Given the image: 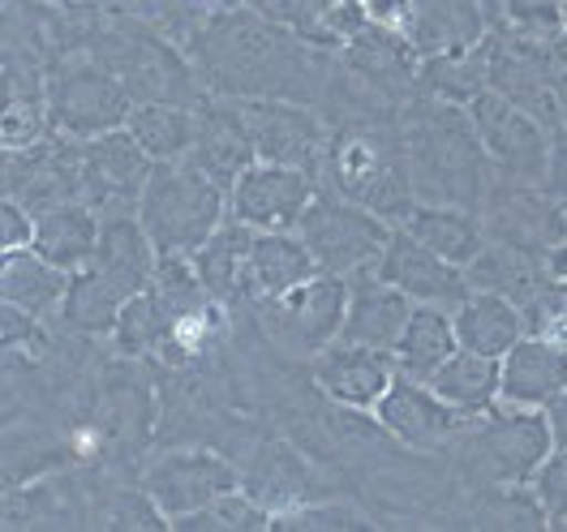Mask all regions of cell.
<instances>
[{"label":"cell","instance_id":"1","mask_svg":"<svg viewBox=\"0 0 567 532\" xmlns=\"http://www.w3.org/2000/svg\"><path fill=\"white\" fill-rule=\"evenodd\" d=\"M327 48L254 13L249 4L219 9L185 39V56L215 100H297L319 104L331 82Z\"/></svg>","mask_w":567,"mask_h":532},{"label":"cell","instance_id":"2","mask_svg":"<svg viewBox=\"0 0 567 532\" xmlns=\"http://www.w3.org/2000/svg\"><path fill=\"white\" fill-rule=\"evenodd\" d=\"M400 129H404V146H409L417 202H456V207L482 211L498 177L477 129H473L468 107L422 95L404 107Z\"/></svg>","mask_w":567,"mask_h":532},{"label":"cell","instance_id":"3","mask_svg":"<svg viewBox=\"0 0 567 532\" xmlns=\"http://www.w3.org/2000/svg\"><path fill=\"white\" fill-rule=\"evenodd\" d=\"M322 177L331 194L361 202L388 223H400L417 207L400 121H340L322 155Z\"/></svg>","mask_w":567,"mask_h":532},{"label":"cell","instance_id":"4","mask_svg":"<svg viewBox=\"0 0 567 532\" xmlns=\"http://www.w3.org/2000/svg\"><path fill=\"white\" fill-rule=\"evenodd\" d=\"M233 215L228 189L207 177L189 155L151 164V177L138 194V219L159 253H198Z\"/></svg>","mask_w":567,"mask_h":532},{"label":"cell","instance_id":"5","mask_svg":"<svg viewBox=\"0 0 567 532\" xmlns=\"http://www.w3.org/2000/svg\"><path fill=\"white\" fill-rule=\"evenodd\" d=\"M43 100L52 129L65 138H100L107 129H121L134 112V95L121 82V73L107 65L91 48H70L56 52L43 70Z\"/></svg>","mask_w":567,"mask_h":532},{"label":"cell","instance_id":"6","mask_svg":"<svg viewBox=\"0 0 567 532\" xmlns=\"http://www.w3.org/2000/svg\"><path fill=\"white\" fill-rule=\"evenodd\" d=\"M461 442L464 468L486 486H529L533 472L559 447L546 408H520L503 399L464 429Z\"/></svg>","mask_w":567,"mask_h":532},{"label":"cell","instance_id":"7","mask_svg":"<svg viewBox=\"0 0 567 532\" xmlns=\"http://www.w3.org/2000/svg\"><path fill=\"white\" fill-rule=\"evenodd\" d=\"M91 52H100L112 70L121 73V82L130 86L134 104H203L198 100V73L189 65V56H177V48L168 39H159L142 22H116L86 43Z\"/></svg>","mask_w":567,"mask_h":532},{"label":"cell","instance_id":"8","mask_svg":"<svg viewBox=\"0 0 567 532\" xmlns=\"http://www.w3.org/2000/svg\"><path fill=\"white\" fill-rule=\"evenodd\" d=\"M267 340L288 356H319L331 348L344 331L349 314V275H331L319 271L315 280L297 284L280 296H262L254 301Z\"/></svg>","mask_w":567,"mask_h":532},{"label":"cell","instance_id":"9","mask_svg":"<svg viewBox=\"0 0 567 532\" xmlns=\"http://www.w3.org/2000/svg\"><path fill=\"white\" fill-rule=\"evenodd\" d=\"M391 228L395 223H388L383 215L365 211L361 202H349L331 189L319 194L297 223L319 271H331V275H357V271L379 267V258L391 241Z\"/></svg>","mask_w":567,"mask_h":532},{"label":"cell","instance_id":"10","mask_svg":"<svg viewBox=\"0 0 567 532\" xmlns=\"http://www.w3.org/2000/svg\"><path fill=\"white\" fill-rule=\"evenodd\" d=\"M237 125L246 129L258 159L267 164H292L306 173H322V155L331 143V129L319 116V104L297 100H224Z\"/></svg>","mask_w":567,"mask_h":532},{"label":"cell","instance_id":"11","mask_svg":"<svg viewBox=\"0 0 567 532\" xmlns=\"http://www.w3.org/2000/svg\"><path fill=\"white\" fill-rule=\"evenodd\" d=\"M468 116H473V129L486 146L498 180H516V185H542L546 180L555 129H546L533 112L512 104L498 91L477 95L468 104Z\"/></svg>","mask_w":567,"mask_h":532},{"label":"cell","instance_id":"12","mask_svg":"<svg viewBox=\"0 0 567 532\" xmlns=\"http://www.w3.org/2000/svg\"><path fill=\"white\" fill-rule=\"evenodd\" d=\"M4 198L35 215L82 198V143L52 129L27 150H4Z\"/></svg>","mask_w":567,"mask_h":532},{"label":"cell","instance_id":"13","mask_svg":"<svg viewBox=\"0 0 567 532\" xmlns=\"http://www.w3.org/2000/svg\"><path fill=\"white\" fill-rule=\"evenodd\" d=\"M142 490L168 515V529H173V520H181V515L207 507L219 494L241 490V468L228 463L224 456H215V451H203V447H194V451H168V456L146 463Z\"/></svg>","mask_w":567,"mask_h":532},{"label":"cell","instance_id":"14","mask_svg":"<svg viewBox=\"0 0 567 532\" xmlns=\"http://www.w3.org/2000/svg\"><path fill=\"white\" fill-rule=\"evenodd\" d=\"M319 198L315 173L292 168V164H267L258 159L241 173V180L228 189L233 219L249 223L254 232H297L301 215Z\"/></svg>","mask_w":567,"mask_h":532},{"label":"cell","instance_id":"15","mask_svg":"<svg viewBox=\"0 0 567 532\" xmlns=\"http://www.w3.org/2000/svg\"><path fill=\"white\" fill-rule=\"evenodd\" d=\"M374 421L388 429L395 442L413 447V451H439L447 442H461V434L477 417H468L461 408H452L439 390L422 383V378H409V374H395L391 390L379 399L374 408Z\"/></svg>","mask_w":567,"mask_h":532},{"label":"cell","instance_id":"16","mask_svg":"<svg viewBox=\"0 0 567 532\" xmlns=\"http://www.w3.org/2000/svg\"><path fill=\"white\" fill-rule=\"evenodd\" d=\"M151 155L130 134V125L82 143V198L100 215L138 211V194L151 177Z\"/></svg>","mask_w":567,"mask_h":532},{"label":"cell","instance_id":"17","mask_svg":"<svg viewBox=\"0 0 567 532\" xmlns=\"http://www.w3.org/2000/svg\"><path fill=\"white\" fill-rule=\"evenodd\" d=\"M388 284H395L404 296H413L417 305H439V310H456L464 296L473 292L464 267L447 262L443 253H434L430 246H422L409 228H391V241L374 267Z\"/></svg>","mask_w":567,"mask_h":532},{"label":"cell","instance_id":"18","mask_svg":"<svg viewBox=\"0 0 567 532\" xmlns=\"http://www.w3.org/2000/svg\"><path fill=\"white\" fill-rule=\"evenodd\" d=\"M395 356L379 353V348H365V344H349V340H336L331 348H322L315 356V383L319 390L349 408V413H374L379 399L395 383Z\"/></svg>","mask_w":567,"mask_h":532},{"label":"cell","instance_id":"19","mask_svg":"<svg viewBox=\"0 0 567 532\" xmlns=\"http://www.w3.org/2000/svg\"><path fill=\"white\" fill-rule=\"evenodd\" d=\"M413 296H404L395 284H388L374 267L349 275V314H344V331L340 340L349 344H365L379 353H395L404 326L413 319Z\"/></svg>","mask_w":567,"mask_h":532},{"label":"cell","instance_id":"20","mask_svg":"<svg viewBox=\"0 0 567 532\" xmlns=\"http://www.w3.org/2000/svg\"><path fill=\"white\" fill-rule=\"evenodd\" d=\"M567 390V344L546 335H525L503 356V404L546 408Z\"/></svg>","mask_w":567,"mask_h":532},{"label":"cell","instance_id":"21","mask_svg":"<svg viewBox=\"0 0 567 532\" xmlns=\"http://www.w3.org/2000/svg\"><path fill=\"white\" fill-rule=\"evenodd\" d=\"M491 61H495V35L464 43V48H443V52H425L417 65V86L430 100L468 107L477 95L491 91Z\"/></svg>","mask_w":567,"mask_h":532},{"label":"cell","instance_id":"22","mask_svg":"<svg viewBox=\"0 0 567 532\" xmlns=\"http://www.w3.org/2000/svg\"><path fill=\"white\" fill-rule=\"evenodd\" d=\"M100 232H104V215L95 211L86 198L61 202L52 211H43L35 219V253L48 258L52 267L78 275L82 267H91L95 249H100Z\"/></svg>","mask_w":567,"mask_h":532},{"label":"cell","instance_id":"23","mask_svg":"<svg viewBox=\"0 0 567 532\" xmlns=\"http://www.w3.org/2000/svg\"><path fill=\"white\" fill-rule=\"evenodd\" d=\"M456 319V335H461V348L482 356H503L512 353L525 335H529V322H525V310L498 292H468L461 305L452 310Z\"/></svg>","mask_w":567,"mask_h":532},{"label":"cell","instance_id":"24","mask_svg":"<svg viewBox=\"0 0 567 532\" xmlns=\"http://www.w3.org/2000/svg\"><path fill=\"white\" fill-rule=\"evenodd\" d=\"M400 228H409L422 246L443 253L456 267H468L486 249V241H491L482 211L456 207V202H417L413 211L400 219Z\"/></svg>","mask_w":567,"mask_h":532},{"label":"cell","instance_id":"25","mask_svg":"<svg viewBox=\"0 0 567 532\" xmlns=\"http://www.w3.org/2000/svg\"><path fill=\"white\" fill-rule=\"evenodd\" d=\"M189 159L215 177L224 189H233L246 168L258 164V150L246 138V129L237 125V116L228 112L224 100H212V104L198 107V138L189 146Z\"/></svg>","mask_w":567,"mask_h":532},{"label":"cell","instance_id":"26","mask_svg":"<svg viewBox=\"0 0 567 532\" xmlns=\"http://www.w3.org/2000/svg\"><path fill=\"white\" fill-rule=\"evenodd\" d=\"M464 275H468V284L477 288V292H498V296L516 301L520 310L529 305L542 288L550 284L546 280V267H542V253L507 246V241H495V237L464 267Z\"/></svg>","mask_w":567,"mask_h":532},{"label":"cell","instance_id":"27","mask_svg":"<svg viewBox=\"0 0 567 532\" xmlns=\"http://www.w3.org/2000/svg\"><path fill=\"white\" fill-rule=\"evenodd\" d=\"M319 262L310 246L301 241V232H258L254 249H249V296H280L292 292L297 284L315 280Z\"/></svg>","mask_w":567,"mask_h":532},{"label":"cell","instance_id":"28","mask_svg":"<svg viewBox=\"0 0 567 532\" xmlns=\"http://www.w3.org/2000/svg\"><path fill=\"white\" fill-rule=\"evenodd\" d=\"M430 387L439 390L452 408L468 413V417H486L503 399V361L456 348L430 374Z\"/></svg>","mask_w":567,"mask_h":532},{"label":"cell","instance_id":"29","mask_svg":"<svg viewBox=\"0 0 567 532\" xmlns=\"http://www.w3.org/2000/svg\"><path fill=\"white\" fill-rule=\"evenodd\" d=\"M0 292H4V301L31 310L35 319H52L65 305L70 271L52 267L35 249H13V253H4V267H0Z\"/></svg>","mask_w":567,"mask_h":532},{"label":"cell","instance_id":"30","mask_svg":"<svg viewBox=\"0 0 567 532\" xmlns=\"http://www.w3.org/2000/svg\"><path fill=\"white\" fill-rule=\"evenodd\" d=\"M254 228L241 219H224L207 246L194 253V267L203 275V284L215 301H233V296H249V249H254Z\"/></svg>","mask_w":567,"mask_h":532},{"label":"cell","instance_id":"31","mask_svg":"<svg viewBox=\"0 0 567 532\" xmlns=\"http://www.w3.org/2000/svg\"><path fill=\"white\" fill-rule=\"evenodd\" d=\"M461 348V335H456V319L452 310H439V305H413V319L404 326L400 344H395V369L409 374V378H422L430 383V374L447 361V356Z\"/></svg>","mask_w":567,"mask_h":532},{"label":"cell","instance_id":"32","mask_svg":"<svg viewBox=\"0 0 567 532\" xmlns=\"http://www.w3.org/2000/svg\"><path fill=\"white\" fill-rule=\"evenodd\" d=\"M198 107L203 104H168V100H155V104H138L130 112V134L142 143V150L159 164V159H185L189 146L198 138Z\"/></svg>","mask_w":567,"mask_h":532},{"label":"cell","instance_id":"33","mask_svg":"<svg viewBox=\"0 0 567 532\" xmlns=\"http://www.w3.org/2000/svg\"><path fill=\"white\" fill-rule=\"evenodd\" d=\"M125 301L130 296L112 284L104 271L82 267L78 275H70V292H65V305H61L56 319H65V326L82 331V335H112Z\"/></svg>","mask_w":567,"mask_h":532},{"label":"cell","instance_id":"34","mask_svg":"<svg viewBox=\"0 0 567 532\" xmlns=\"http://www.w3.org/2000/svg\"><path fill=\"white\" fill-rule=\"evenodd\" d=\"M306 486H310V472L306 463L297 460L288 447H262L254 463L241 472V490L254 494L267 511H284L292 502H306Z\"/></svg>","mask_w":567,"mask_h":532},{"label":"cell","instance_id":"35","mask_svg":"<svg viewBox=\"0 0 567 532\" xmlns=\"http://www.w3.org/2000/svg\"><path fill=\"white\" fill-rule=\"evenodd\" d=\"M168 326H173V310L159 301L155 288H142L125 301L121 319L112 326V344L121 356H151L164 348Z\"/></svg>","mask_w":567,"mask_h":532},{"label":"cell","instance_id":"36","mask_svg":"<svg viewBox=\"0 0 567 532\" xmlns=\"http://www.w3.org/2000/svg\"><path fill=\"white\" fill-rule=\"evenodd\" d=\"M228 335V322H224V301H203L198 310H185V314H173V326H168V340L159 353L168 356L173 365H194L203 356L219 353Z\"/></svg>","mask_w":567,"mask_h":532},{"label":"cell","instance_id":"37","mask_svg":"<svg viewBox=\"0 0 567 532\" xmlns=\"http://www.w3.org/2000/svg\"><path fill=\"white\" fill-rule=\"evenodd\" d=\"M177 532H258V529H271V511L258 502L246 490H233V494H219L215 502L189 511L173 520Z\"/></svg>","mask_w":567,"mask_h":532},{"label":"cell","instance_id":"38","mask_svg":"<svg viewBox=\"0 0 567 532\" xmlns=\"http://www.w3.org/2000/svg\"><path fill=\"white\" fill-rule=\"evenodd\" d=\"M473 524L477 529H546V515L529 486H486V494L473 502Z\"/></svg>","mask_w":567,"mask_h":532},{"label":"cell","instance_id":"39","mask_svg":"<svg viewBox=\"0 0 567 532\" xmlns=\"http://www.w3.org/2000/svg\"><path fill=\"white\" fill-rule=\"evenodd\" d=\"M271 529L280 532H353L374 529L370 515L353 502H292L284 511H271Z\"/></svg>","mask_w":567,"mask_h":532},{"label":"cell","instance_id":"40","mask_svg":"<svg viewBox=\"0 0 567 532\" xmlns=\"http://www.w3.org/2000/svg\"><path fill=\"white\" fill-rule=\"evenodd\" d=\"M48 134H52V116L43 95H4V125H0L4 150H27Z\"/></svg>","mask_w":567,"mask_h":532},{"label":"cell","instance_id":"41","mask_svg":"<svg viewBox=\"0 0 567 532\" xmlns=\"http://www.w3.org/2000/svg\"><path fill=\"white\" fill-rule=\"evenodd\" d=\"M529 490L546 515V529H567V447L550 451V460L533 472Z\"/></svg>","mask_w":567,"mask_h":532},{"label":"cell","instance_id":"42","mask_svg":"<svg viewBox=\"0 0 567 532\" xmlns=\"http://www.w3.org/2000/svg\"><path fill=\"white\" fill-rule=\"evenodd\" d=\"M249 4L254 13H262V18H271V22H280L288 31H297V35H306L310 43H319V0H241Z\"/></svg>","mask_w":567,"mask_h":532},{"label":"cell","instance_id":"43","mask_svg":"<svg viewBox=\"0 0 567 532\" xmlns=\"http://www.w3.org/2000/svg\"><path fill=\"white\" fill-rule=\"evenodd\" d=\"M365 13L374 27L404 39H417V27H422V0H365Z\"/></svg>","mask_w":567,"mask_h":532},{"label":"cell","instance_id":"44","mask_svg":"<svg viewBox=\"0 0 567 532\" xmlns=\"http://www.w3.org/2000/svg\"><path fill=\"white\" fill-rule=\"evenodd\" d=\"M0 331H4L9 353H31L43 344V319H35L31 310H22L13 301H4V310H0Z\"/></svg>","mask_w":567,"mask_h":532},{"label":"cell","instance_id":"45","mask_svg":"<svg viewBox=\"0 0 567 532\" xmlns=\"http://www.w3.org/2000/svg\"><path fill=\"white\" fill-rule=\"evenodd\" d=\"M35 219H39L35 211H27V207L13 202V198L0 202V246H4V253L35 246Z\"/></svg>","mask_w":567,"mask_h":532},{"label":"cell","instance_id":"46","mask_svg":"<svg viewBox=\"0 0 567 532\" xmlns=\"http://www.w3.org/2000/svg\"><path fill=\"white\" fill-rule=\"evenodd\" d=\"M550 194L567 198V125L555 129V143H550V168H546V180H542Z\"/></svg>","mask_w":567,"mask_h":532},{"label":"cell","instance_id":"47","mask_svg":"<svg viewBox=\"0 0 567 532\" xmlns=\"http://www.w3.org/2000/svg\"><path fill=\"white\" fill-rule=\"evenodd\" d=\"M550 426H555V442L567 447V390L559 395V404H550Z\"/></svg>","mask_w":567,"mask_h":532},{"label":"cell","instance_id":"48","mask_svg":"<svg viewBox=\"0 0 567 532\" xmlns=\"http://www.w3.org/2000/svg\"><path fill=\"white\" fill-rule=\"evenodd\" d=\"M48 4H61V9H78L82 0H48Z\"/></svg>","mask_w":567,"mask_h":532},{"label":"cell","instance_id":"49","mask_svg":"<svg viewBox=\"0 0 567 532\" xmlns=\"http://www.w3.org/2000/svg\"><path fill=\"white\" fill-rule=\"evenodd\" d=\"M564 39H567V0H564Z\"/></svg>","mask_w":567,"mask_h":532},{"label":"cell","instance_id":"50","mask_svg":"<svg viewBox=\"0 0 567 532\" xmlns=\"http://www.w3.org/2000/svg\"><path fill=\"white\" fill-rule=\"evenodd\" d=\"M564 125H567V107H564Z\"/></svg>","mask_w":567,"mask_h":532}]
</instances>
